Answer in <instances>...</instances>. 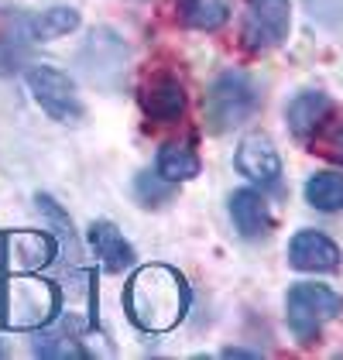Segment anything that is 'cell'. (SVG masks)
<instances>
[{
	"instance_id": "obj_1",
	"label": "cell",
	"mask_w": 343,
	"mask_h": 360,
	"mask_svg": "<svg viewBox=\"0 0 343 360\" xmlns=\"http://www.w3.org/2000/svg\"><path fill=\"white\" fill-rule=\"evenodd\" d=\"M193 305V292L186 278L169 264H141L127 278L124 288V312L144 333L175 330Z\"/></svg>"
},
{
	"instance_id": "obj_2",
	"label": "cell",
	"mask_w": 343,
	"mask_h": 360,
	"mask_svg": "<svg viewBox=\"0 0 343 360\" xmlns=\"http://www.w3.org/2000/svg\"><path fill=\"white\" fill-rule=\"evenodd\" d=\"M261 107V93H257L254 79L240 69H227L220 72L206 96H202V120L213 134H227L233 127L247 124Z\"/></svg>"
},
{
	"instance_id": "obj_3",
	"label": "cell",
	"mask_w": 343,
	"mask_h": 360,
	"mask_svg": "<svg viewBox=\"0 0 343 360\" xmlns=\"http://www.w3.org/2000/svg\"><path fill=\"white\" fill-rule=\"evenodd\" d=\"M343 312V295L333 292L330 285H316V281H302L292 285L285 295V323L288 330L295 333V340L313 343L319 330L337 319Z\"/></svg>"
},
{
	"instance_id": "obj_4",
	"label": "cell",
	"mask_w": 343,
	"mask_h": 360,
	"mask_svg": "<svg viewBox=\"0 0 343 360\" xmlns=\"http://www.w3.org/2000/svg\"><path fill=\"white\" fill-rule=\"evenodd\" d=\"M25 83H28L34 103L58 124H79L86 117L83 96H79L76 83L69 79V72H62L56 65H28Z\"/></svg>"
},
{
	"instance_id": "obj_5",
	"label": "cell",
	"mask_w": 343,
	"mask_h": 360,
	"mask_svg": "<svg viewBox=\"0 0 343 360\" xmlns=\"http://www.w3.org/2000/svg\"><path fill=\"white\" fill-rule=\"evenodd\" d=\"M292 31V4L288 0H244L240 18V45L251 56L278 49Z\"/></svg>"
},
{
	"instance_id": "obj_6",
	"label": "cell",
	"mask_w": 343,
	"mask_h": 360,
	"mask_svg": "<svg viewBox=\"0 0 343 360\" xmlns=\"http://www.w3.org/2000/svg\"><path fill=\"white\" fill-rule=\"evenodd\" d=\"M138 107H141L144 120L151 124H179L186 117V107H189V96H186V86L182 79L169 72V69H158L151 72L148 79L138 89Z\"/></svg>"
},
{
	"instance_id": "obj_7",
	"label": "cell",
	"mask_w": 343,
	"mask_h": 360,
	"mask_svg": "<svg viewBox=\"0 0 343 360\" xmlns=\"http://www.w3.org/2000/svg\"><path fill=\"white\" fill-rule=\"evenodd\" d=\"M86 244L93 250V257L100 261V268L103 271H110V275H124L127 268H134L138 264V254H134V244L120 233V226L114 220H107V217H100V220L89 223V230H86Z\"/></svg>"
},
{
	"instance_id": "obj_8",
	"label": "cell",
	"mask_w": 343,
	"mask_h": 360,
	"mask_svg": "<svg viewBox=\"0 0 343 360\" xmlns=\"http://www.w3.org/2000/svg\"><path fill=\"white\" fill-rule=\"evenodd\" d=\"M233 165L244 179H251L261 189H275L282 182V158H278L271 138H264V134H247L240 141V148L233 155Z\"/></svg>"
},
{
	"instance_id": "obj_9",
	"label": "cell",
	"mask_w": 343,
	"mask_h": 360,
	"mask_svg": "<svg viewBox=\"0 0 343 360\" xmlns=\"http://www.w3.org/2000/svg\"><path fill=\"white\" fill-rule=\"evenodd\" d=\"M288 264L295 271H309V275H326L340 268V248L319 233V230H299L288 244Z\"/></svg>"
},
{
	"instance_id": "obj_10",
	"label": "cell",
	"mask_w": 343,
	"mask_h": 360,
	"mask_svg": "<svg viewBox=\"0 0 343 360\" xmlns=\"http://www.w3.org/2000/svg\"><path fill=\"white\" fill-rule=\"evenodd\" d=\"M230 220L237 226V233L247 240H261L275 230L271 206H268L264 193H257V189H237L230 195Z\"/></svg>"
},
{
	"instance_id": "obj_11",
	"label": "cell",
	"mask_w": 343,
	"mask_h": 360,
	"mask_svg": "<svg viewBox=\"0 0 343 360\" xmlns=\"http://www.w3.org/2000/svg\"><path fill=\"white\" fill-rule=\"evenodd\" d=\"M114 31L100 28L89 34V45L83 52V65L89 72V79L100 86H117V79L124 76V62H127V49H117L114 56H107V49L114 45Z\"/></svg>"
},
{
	"instance_id": "obj_12",
	"label": "cell",
	"mask_w": 343,
	"mask_h": 360,
	"mask_svg": "<svg viewBox=\"0 0 343 360\" xmlns=\"http://www.w3.org/2000/svg\"><path fill=\"white\" fill-rule=\"evenodd\" d=\"M288 127H292V134L299 141H313L316 131L333 117V100L326 96V93H319V89H306V93H299L292 103H288Z\"/></svg>"
},
{
	"instance_id": "obj_13",
	"label": "cell",
	"mask_w": 343,
	"mask_h": 360,
	"mask_svg": "<svg viewBox=\"0 0 343 360\" xmlns=\"http://www.w3.org/2000/svg\"><path fill=\"white\" fill-rule=\"evenodd\" d=\"M79 28L76 7H48L41 14H25V34L28 41H56L62 34H72Z\"/></svg>"
},
{
	"instance_id": "obj_14",
	"label": "cell",
	"mask_w": 343,
	"mask_h": 360,
	"mask_svg": "<svg viewBox=\"0 0 343 360\" xmlns=\"http://www.w3.org/2000/svg\"><path fill=\"white\" fill-rule=\"evenodd\" d=\"M200 155H196V148L193 144H182V141H169L162 151H158V162H155V172L162 175V179H169V182H193L196 175H200Z\"/></svg>"
},
{
	"instance_id": "obj_15",
	"label": "cell",
	"mask_w": 343,
	"mask_h": 360,
	"mask_svg": "<svg viewBox=\"0 0 343 360\" xmlns=\"http://www.w3.org/2000/svg\"><path fill=\"white\" fill-rule=\"evenodd\" d=\"M179 21L193 31H220L230 21L227 0H175Z\"/></svg>"
},
{
	"instance_id": "obj_16",
	"label": "cell",
	"mask_w": 343,
	"mask_h": 360,
	"mask_svg": "<svg viewBox=\"0 0 343 360\" xmlns=\"http://www.w3.org/2000/svg\"><path fill=\"white\" fill-rule=\"evenodd\" d=\"M31 354L45 360H89V350L76 340V333H69L65 326L62 330H41L34 333L31 340Z\"/></svg>"
},
{
	"instance_id": "obj_17",
	"label": "cell",
	"mask_w": 343,
	"mask_h": 360,
	"mask_svg": "<svg viewBox=\"0 0 343 360\" xmlns=\"http://www.w3.org/2000/svg\"><path fill=\"white\" fill-rule=\"evenodd\" d=\"M306 202L319 213H340L343 210V175L340 172H316L306 182Z\"/></svg>"
},
{
	"instance_id": "obj_18",
	"label": "cell",
	"mask_w": 343,
	"mask_h": 360,
	"mask_svg": "<svg viewBox=\"0 0 343 360\" xmlns=\"http://www.w3.org/2000/svg\"><path fill=\"white\" fill-rule=\"evenodd\" d=\"M172 195H175V182L162 179L158 172H141L134 179V199L144 210H162L165 202H172Z\"/></svg>"
},
{
	"instance_id": "obj_19",
	"label": "cell",
	"mask_w": 343,
	"mask_h": 360,
	"mask_svg": "<svg viewBox=\"0 0 343 360\" xmlns=\"http://www.w3.org/2000/svg\"><path fill=\"white\" fill-rule=\"evenodd\" d=\"M309 144H313V151H319L323 158L343 165V117H330V120L316 131V138L309 141Z\"/></svg>"
},
{
	"instance_id": "obj_20",
	"label": "cell",
	"mask_w": 343,
	"mask_h": 360,
	"mask_svg": "<svg viewBox=\"0 0 343 360\" xmlns=\"http://www.w3.org/2000/svg\"><path fill=\"white\" fill-rule=\"evenodd\" d=\"M224 357H257V354H251V350H240V347H230V350H224Z\"/></svg>"
}]
</instances>
